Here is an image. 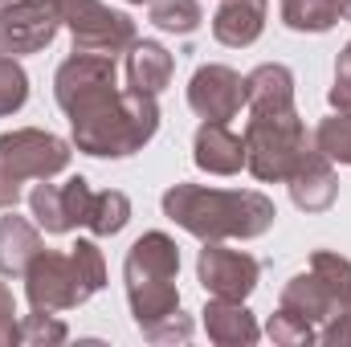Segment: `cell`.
<instances>
[{"label":"cell","instance_id":"6da1fadb","mask_svg":"<svg viewBox=\"0 0 351 347\" xmlns=\"http://www.w3.org/2000/svg\"><path fill=\"white\" fill-rule=\"evenodd\" d=\"M58 106L74 127V143L86 156H135L160 127L156 94L119 90L114 58L74 53L53 78Z\"/></svg>","mask_w":351,"mask_h":347},{"label":"cell","instance_id":"7a4b0ae2","mask_svg":"<svg viewBox=\"0 0 351 347\" xmlns=\"http://www.w3.org/2000/svg\"><path fill=\"white\" fill-rule=\"evenodd\" d=\"M164 213L180 229L204 241H229V237H262L274 225V200L262 192H225V188H200V184H176L164 192Z\"/></svg>","mask_w":351,"mask_h":347},{"label":"cell","instance_id":"3957f363","mask_svg":"<svg viewBox=\"0 0 351 347\" xmlns=\"http://www.w3.org/2000/svg\"><path fill=\"white\" fill-rule=\"evenodd\" d=\"M176 270H180V254L168 233H143L127 254V265H123L127 298H131V311H135V323L143 327V335L180 315Z\"/></svg>","mask_w":351,"mask_h":347},{"label":"cell","instance_id":"277c9868","mask_svg":"<svg viewBox=\"0 0 351 347\" xmlns=\"http://www.w3.org/2000/svg\"><path fill=\"white\" fill-rule=\"evenodd\" d=\"M25 282H29V302L33 311H66V307H78L86 302L90 294L106 282V265L94 241H78L70 254H49L41 250L37 258L29 261L25 270Z\"/></svg>","mask_w":351,"mask_h":347},{"label":"cell","instance_id":"5b68a950","mask_svg":"<svg viewBox=\"0 0 351 347\" xmlns=\"http://www.w3.org/2000/svg\"><path fill=\"white\" fill-rule=\"evenodd\" d=\"M311 139L294 106L286 110H250L245 127V168L258 180H290L306 160Z\"/></svg>","mask_w":351,"mask_h":347},{"label":"cell","instance_id":"8992f818","mask_svg":"<svg viewBox=\"0 0 351 347\" xmlns=\"http://www.w3.org/2000/svg\"><path fill=\"white\" fill-rule=\"evenodd\" d=\"M62 25L74 33V53H102L114 58L135 45V25L127 12H114L98 0H66L62 4Z\"/></svg>","mask_w":351,"mask_h":347},{"label":"cell","instance_id":"52a82bcc","mask_svg":"<svg viewBox=\"0 0 351 347\" xmlns=\"http://www.w3.org/2000/svg\"><path fill=\"white\" fill-rule=\"evenodd\" d=\"M70 164V143L49 131H8L0 135V172L16 184L25 180H49Z\"/></svg>","mask_w":351,"mask_h":347},{"label":"cell","instance_id":"ba28073f","mask_svg":"<svg viewBox=\"0 0 351 347\" xmlns=\"http://www.w3.org/2000/svg\"><path fill=\"white\" fill-rule=\"evenodd\" d=\"M66 0H8L0 12V53H37L53 41Z\"/></svg>","mask_w":351,"mask_h":347},{"label":"cell","instance_id":"9c48e42d","mask_svg":"<svg viewBox=\"0 0 351 347\" xmlns=\"http://www.w3.org/2000/svg\"><path fill=\"white\" fill-rule=\"evenodd\" d=\"M258 258L241 254V250H225L221 241H208L196 258V274H200V286L213 294V298H225V302H241L254 286H258Z\"/></svg>","mask_w":351,"mask_h":347},{"label":"cell","instance_id":"30bf717a","mask_svg":"<svg viewBox=\"0 0 351 347\" xmlns=\"http://www.w3.org/2000/svg\"><path fill=\"white\" fill-rule=\"evenodd\" d=\"M245 102V78L229 66H200L188 82V106L204 123H229L241 115Z\"/></svg>","mask_w":351,"mask_h":347},{"label":"cell","instance_id":"8fae6325","mask_svg":"<svg viewBox=\"0 0 351 347\" xmlns=\"http://www.w3.org/2000/svg\"><path fill=\"white\" fill-rule=\"evenodd\" d=\"M335 192H339V176L331 168V160H327L319 147H311L306 160H302V164L294 168V176H290V196H294V204L306 208V213H323V208L335 204Z\"/></svg>","mask_w":351,"mask_h":347},{"label":"cell","instance_id":"7c38bea8","mask_svg":"<svg viewBox=\"0 0 351 347\" xmlns=\"http://www.w3.org/2000/svg\"><path fill=\"white\" fill-rule=\"evenodd\" d=\"M192 160L213 176H233L245 168V139L233 135L225 123H200L192 139Z\"/></svg>","mask_w":351,"mask_h":347},{"label":"cell","instance_id":"4fadbf2b","mask_svg":"<svg viewBox=\"0 0 351 347\" xmlns=\"http://www.w3.org/2000/svg\"><path fill=\"white\" fill-rule=\"evenodd\" d=\"M265 29V0H221L213 12V37L221 45L245 49Z\"/></svg>","mask_w":351,"mask_h":347},{"label":"cell","instance_id":"5bb4252c","mask_svg":"<svg viewBox=\"0 0 351 347\" xmlns=\"http://www.w3.org/2000/svg\"><path fill=\"white\" fill-rule=\"evenodd\" d=\"M172 53L160 45V41H135L131 53H127V82L139 94H160V90L172 82Z\"/></svg>","mask_w":351,"mask_h":347},{"label":"cell","instance_id":"9a60e30c","mask_svg":"<svg viewBox=\"0 0 351 347\" xmlns=\"http://www.w3.org/2000/svg\"><path fill=\"white\" fill-rule=\"evenodd\" d=\"M41 254V237L25 217H0V274L4 278H21L29 270V261Z\"/></svg>","mask_w":351,"mask_h":347},{"label":"cell","instance_id":"2e32d148","mask_svg":"<svg viewBox=\"0 0 351 347\" xmlns=\"http://www.w3.org/2000/svg\"><path fill=\"white\" fill-rule=\"evenodd\" d=\"M245 106L250 110H286L294 106V74L286 66L265 62L245 78Z\"/></svg>","mask_w":351,"mask_h":347},{"label":"cell","instance_id":"e0dca14e","mask_svg":"<svg viewBox=\"0 0 351 347\" xmlns=\"http://www.w3.org/2000/svg\"><path fill=\"white\" fill-rule=\"evenodd\" d=\"M204 327H208V339H217V344H254L258 339V327H254L250 311L241 302H225V298L208 302Z\"/></svg>","mask_w":351,"mask_h":347},{"label":"cell","instance_id":"ac0fdd59","mask_svg":"<svg viewBox=\"0 0 351 347\" xmlns=\"http://www.w3.org/2000/svg\"><path fill=\"white\" fill-rule=\"evenodd\" d=\"M282 21L298 33H327L339 12L331 0H282Z\"/></svg>","mask_w":351,"mask_h":347},{"label":"cell","instance_id":"d6986e66","mask_svg":"<svg viewBox=\"0 0 351 347\" xmlns=\"http://www.w3.org/2000/svg\"><path fill=\"white\" fill-rule=\"evenodd\" d=\"M127 221H131V200H127L123 192H94L86 225L98 233V237H110V233H119Z\"/></svg>","mask_w":351,"mask_h":347},{"label":"cell","instance_id":"ffe728a7","mask_svg":"<svg viewBox=\"0 0 351 347\" xmlns=\"http://www.w3.org/2000/svg\"><path fill=\"white\" fill-rule=\"evenodd\" d=\"M200 21H204V12H200L196 0H152V25L164 29V33L188 37V33L200 29Z\"/></svg>","mask_w":351,"mask_h":347},{"label":"cell","instance_id":"44dd1931","mask_svg":"<svg viewBox=\"0 0 351 347\" xmlns=\"http://www.w3.org/2000/svg\"><path fill=\"white\" fill-rule=\"evenodd\" d=\"M315 147L335 164H351V115H335V119H323V127L315 131Z\"/></svg>","mask_w":351,"mask_h":347},{"label":"cell","instance_id":"7402d4cb","mask_svg":"<svg viewBox=\"0 0 351 347\" xmlns=\"http://www.w3.org/2000/svg\"><path fill=\"white\" fill-rule=\"evenodd\" d=\"M29 204H33V217H37V225H41L45 233H70L66 213H62V192H58V184H37L33 196H29Z\"/></svg>","mask_w":351,"mask_h":347},{"label":"cell","instance_id":"603a6c76","mask_svg":"<svg viewBox=\"0 0 351 347\" xmlns=\"http://www.w3.org/2000/svg\"><path fill=\"white\" fill-rule=\"evenodd\" d=\"M25 98H29V78H25V70H21L8 53H0V115L21 110Z\"/></svg>","mask_w":351,"mask_h":347},{"label":"cell","instance_id":"cb8c5ba5","mask_svg":"<svg viewBox=\"0 0 351 347\" xmlns=\"http://www.w3.org/2000/svg\"><path fill=\"white\" fill-rule=\"evenodd\" d=\"M311 270L331 282V290L339 294V302L351 311V261H343L339 254H327V250H323V254L311 258Z\"/></svg>","mask_w":351,"mask_h":347},{"label":"cell","instance_id":"d4e9b609","mask_svg":"<svg viewBox=\"0 0 351 347\" xmlns=\"http://www.w3.org/2000/svg\"><path fill=\"white\" fill-rule=\"evenodd\" d=\"M58 192H62V213H66V225H70V229H74V225H86L90 200H94V192H90L86 180H82V176H74V180L58 184Z\"/></svg>","mask_w":351,"mask_h":347},{"label":"cell","instance_id":"484cf974","mask_svg":"<svg viewBox=\"0 0 351 347\" xmlns=\"http://www.w3.org/2000/svg\"><path fill=\"white\" fill-rule=\"evenodd\" d=\"M269 335L282 339V344H311V339H315V331H311L302 319L286 315V311H278V315L269 319Z\"/></svg>","mask_w":351,"mask_h":347},{"label":"cell","instance_id":"4316f807","mask_svg":"<svg viewBox=\"0 0 351 347\" xmlns=\"http://www.w3.org/2000/svg\"><path fill=\"white\" fill-rule=\"evenodd\" d=\"M331 106L351 115V41L348 49L339 53V66H335V86H331Z\"/></svg>","mask_w":351,"mask_h":347},{"label":"cell","instance_id":"83f0119b","mask_svg":"<svg viewBox=\"0 0 351 347\" xmlns=\"http://www.w3.org/2000/svg\"><path fill=\"white\" fill-rule=\"evenodd\" d=\"M16 339H53V344H62V339H66V327H62V323H49L45 311H33V315L25 319V327L16 331Z\"/></svg>","mask_w":351,"mask_h":347},{"label":"cell","instance_id":"f1b7e54d","mask_svg":"<svg viewBox=\"0 0 351 347\" xmlns=\"http://www.w3.org/2000/svg\"><path fill=\"white\" fill-rule=\"evenodd\" d=\"M12 290L0 282V344H8V339H16V323H12Z\"/></svg>","mask_w":351,"mask_h":347},{"label":"cell","instance_id":"f546056e","mask_svg":"<svg viewBox=\"0 0 351 347\" xmlns=\"http://www.w3.org/2000/svg\"><path fill=\"white\" fill-rule=\"evenodd\" d=\"M16 200H21V184L0 172V208H16Z\"/></svg>","mask_w":351,"mask_h":347},{"label":"cell","instance_id":"4dcf8cb0","mask_svg":"<svg viewBox=\"0 0 351 347\" xmlns=\"http://www.w3.org/2000/svg\"><path fill=\"white\" fill-rule=\"evenodd\" d=\"M331 4H335V12H339L343 21H351V0H331Z\"/></svg>","mask_w":351,"mask_h":347},{"label":"cell","instance_id":"1f68e13d","mask_svg":"<svg viewBox=\"0 0 351 347\" xmlns=\"http://www.w3.org/2000/svg\"><path fill=\"white\" fill-rule=\"evenodd\" d=\"M4 4H8V0H0V12H4Z\"/></svg>","mask_w":351,"mask_h":347},{"label":"cell","instance_id":"d6a6232c","mask_svg":"<svg viewBox=\"0 0 351 347\" xmlns=\"http://www.w3.org/2000/svg\"><path fill=\"white\" fill-rule=\"evenodd\" d=\"M135 4H143V0H135Z\"/></svg>","mask_w":351,"mask_h":347}]
</instances>
